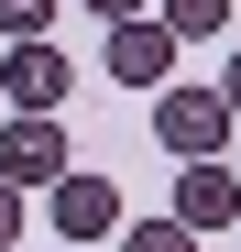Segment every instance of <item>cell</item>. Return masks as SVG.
I'll return each instance as SVG.
<instances>
[{
	"instance_id": "6da1fadb",
	"label": "cell",
	"mask_w": 241,
	"mask_h": 252,
	"mask_svg": "<svg viewBox=\"0 0 241 252\" xmlns=\"http://www.w3.org/2000/svg\"><path fill=\"white\" fill-rule=\"evenodd\" d=\"M153 143H165L176 164H219V143H230L219 88H165V99H153Z\"/></svg>"
},
{
	"instance_id": "7a4b0ae2",
	"label": "cell",
	"mask_w": 241,
	"mask_h": 252,
	"mask_svg": "<svg viewBox=\"0 0 241 252\" xmlns=\"http://www.w3.org/2000/svg\"><path fill=\"white\" fill-rule=\"evenodd\" d=\"M66 88H77V66H66L55 44H11V55H0V99H11L22 121H55Z\"/></svg>"
},
{
	"instance_id": "3957f363",
	"label": "cell",
	"mask_w": 241,
	"mask_h": 252,
	"mask_svg": "<svg viewBox=\"0 0 241 252\" xmlns=\"http://www.w3.org/2000/svg\"><path fill=\"white\" fill-rule=\"evenodd\" d=\"M44 197H55V230H66L77 252H88V241H110V230H120V187H110V176H77V164H66V176H55Z\"/></svg>"
},
{
	"instance_id": "277c9868",
	"label": "cell",
	"mask_w": 241,
	"mask_h": 252,
	"mask_svg": "<svg viewBox=\"0 0 241 252\" xmlns=\"http://www.w3.org/2000/svg\"><path fill=\"white\" fill-rule=\"evenodd\" d=\"M165 220H176V230H230V220H241V176H230V164H186Z\"/></svg>"
},
{
	"instance_id": "5b68a950",
	"label": "cell",
	"mask_w": 241,
	"mask_h": 252,
	"mask_svg": "<svg viewBox=\"0 0 241 252\" xmlns=\"http://www.w3.org/2000/svg\"><path fill=\"white\" fill-rule=\"evenodd\" d=\"M66 176V132L55 121H11L0 132V187H55Z\"/></svg>"
},
{
	"instance_id": "8992f818",
	"label": "cell",
	"mask_w": 241,
	"mask_h": 252,
	"mask_svg": "<svg viewBox=\"0 0 241 252\" xmlns=\"http://www.w3.org/2000/svg\"><path fill=\"white\" fill-rule=\"evenodd\" d=\"M110 77H132V88H153V77H176V33L165 22H110Z\"/></svg>"
},
{
	"instance_id": "52a82bcc",
	"label": "cell",
	"mask_w": 241,
	"mask_h": 252,
	"mask_svg": "<svg viewBox=\"0 0 241 252\" xmlns=\"http://www.w3.org/2000/svg\"><path fill=\"white\" fill-rule=\"evenodd\" d=\"M55 11H66V0H0V33H11V44H44Z\"/></svg>"
},
{
	"instance_id": "ba28073f",
	"label": "cell",
	"mask_w": 241,
	"mask_h": 252,
	"mask_svg": "<svg viewBox=\"0 0 241 252\" xmlns=\"http://www.w3.org/2000/svg\"><path fill=\"white\" fill-rule=\"evenodd\" d=\"M120 252H197V230H176V220H120Z\"/></svg>"
},
{
	"instance_id": "9c48e42d",
	"label": "cell",
	"mask_w": 241,
	"mask_h": 252,
	"mask_svg": "<svg viewBox=\"0 0 241 252\" xmlns=\"http://www.w3.org/2000/svg\"><path fill=\"white\" fill-rule=\"evenodd\" d=\"M230 22V0H165V33H176V44H186V33H219Z\"/></svg>"
},
{
	"instance_id": "30bf717a",
	"label": "cell",
	"mask_w": 241,
	"mask_h": 252,
	"mask_svg": "<svg viewBox=\"0 0 241 252\" xmlns=\"http://www.w3.org/2000/svg\"><path fill=\"white\" fill-rule=\"evenodd\" d=\"M22 241V187H0V252Z\"/></svg>"
},
{
	"instance_id": "8fae6325",
	"label": "cell",
	"mask_w": 241,
	"mask_h": 252,
	"mask_svg": "<svg viewBox=\"0 0 241 252\" xmlns=\"http://www.w3.org/2000/svg\"><path fill=\"white\" fill-rule=\"evenodd\" d=\"M219 110H230V121H241V55H230V66H219Z\"/></svg>"
},
{
	"instance_id": "7c38bea8",
	"label": "cell",
	"mask_w": 241,
	"mask_h": 252,
	"mask_svg": "<svg viewBox=\"0 0 241 252\" xmlns=\"http://www.w3.org/2000/svg\"><path fill=\"white\" fill-rule=\"evenodd\" d=\"M88 11H99V22H143V0H88Z\"/></svg>"
}]
</instances>
